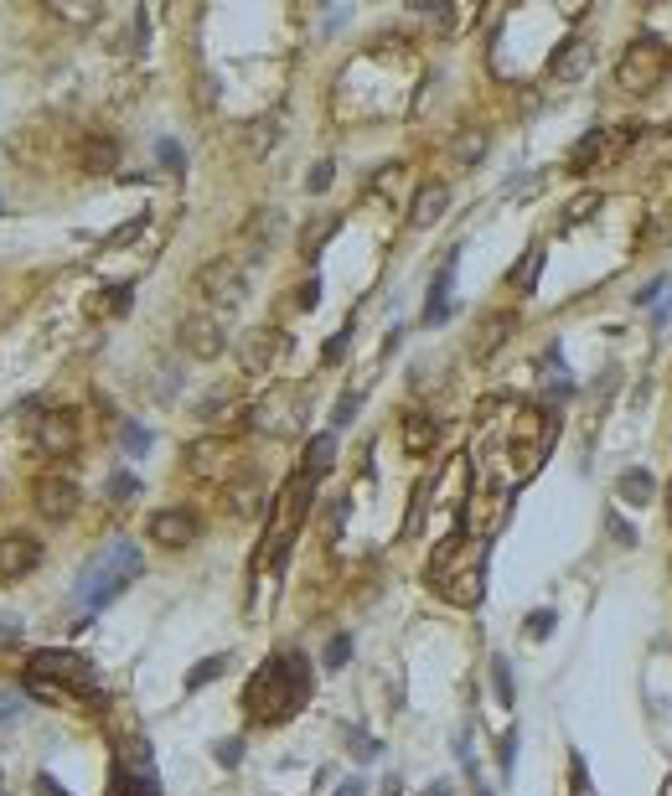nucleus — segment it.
Segmentation results:
<instances>
[{
    "label": "nucleus",
    "mask_w": 672,
    "mask_h": 796,
    "mask_svg": "<svg viewBox=\"0 0 672 796\" xmlns=\"http://www.w3.org/2000/svg\"><path fill=\"white\" fill-rule=\"evenodd\" d=\"M311 703V662L305 652H274L243 688V714L254 724H285Z\"/></svg>",
    "instance_id": "f257e3e1"
},
{
    "label": "nucleus",
    "mask_w": 672,
    "mask_h": 796,
    "mask_svg": "<svg viewBox=\"0 0 672 796\" xmlns=\"http://www.w3.org/2000/svg\"><path fill=\"white\" fill-rule=\"evenodd\" d=\"M26 693H37L42 703H68V698H99V672L88 657L78 652H57V647H42L26 657V672H21Z\"/></svg>",
    "instance_id": "f03ea898"
},
{
    "label": "nucleus",
    "mask_w": 672,
    "mask_h": 796,
    "mask_svg": "<svg viewBox=\"0 0 672 796\" xmlns=\"http://www.w3.org/2000/svg\"><path fill=\"white\" fill-rule=\"evenodd\" d=\"M140 569H145V559H140V548H135L130 538L109 543L104 554L83 569V579H78V600H83V610L94 616V610H104L114 595H125L130 579H140Z\"/></svg>",
    "instance_id": "7ed1b4c3"
},
{
    "label": "nucleus",
    "mask_w": 672,
    "mask_h": 796,
    "mask_svg": "<svg viewBox=\"0 0 672 796\" xmlns=\"http://www.w3.org/2000/svg\"><path fill=\"white\" fill-rule=\"evenodd\" d=\"M667 68H672V47L662 37H636L616 63V83L626 94H652L667 83Z\"/></svg>",
    "instance_id": "20e7f679"
},
{
    "label": "nucleus",
    "mask_w": 672,
    "mask_h": 796,
    "mask_svg": "<svg viewBox=\"0 0 672 796\" xmlns=\"http://www.w3.org/2000/svg\"><path fill=\"white\" fill-rule=\"evenodd\" d=\"M311 492H316V481L305 476V471L290 476V486L280 492V507H274V517H269V564H285L290 538L305 523V507H311Z\"/></svg>",
    "instance_id": "39448f33"
},
{
    "label": "nucleus",
    "mask_w": 672,
    "mask_h": 796,
    "mask_svg": "<svg viewBox=\"0 0 672 796\" xmlns=\"http://www.w3.org/2000/svg\"><path fill=\"white\" fill-rule=\"evenodd\" d=\"M192 290L202 295V300H212V305H238L243 295H249V274H243V264L238 259H207L197 274H192Z\"/></svg>",
    "instance_id": "423d86ee"
},
{
    "label": "nucleus",
    "mask_w": 672,
    "mask_h": 796,
    "mask_svg": "<svg viewBox=\"0 0 672 796\" xmlns=\"http://www.w3.org/2000/svg\"><path fill=\"white\" fill-rule=\"evenodd\" d=\"M554 430H559V419H554V414H538V409H533L523 424H517V440H512L517 466H523V471H538L543 450L554 445Z\"/></svg>",
    "instance_id": "0eeeda50"
},
{
    "label": "nucleus",
    "mask_w": 672,
    "mask_h": 796,
    "mask_svg": "<svg viewBox=\"0 0 672 796\" xmlns=\"http://www.w3.org/2000/svg\"><path fill=\"white\" fill-rule=\"evenodd\" d=\"M176 336H181V352H192L197 362L223 357V347H228V331H223L218 316H187L176 326Z\"/></svg>",
    "instance_id": "6e6552de"
},
{
    "label": "nucleus",
    "mask_w": 672,
    "mask_h": 796,
    "mask_svg": "<svg viewBox=\"0 0 672 796\" xmlns=\"http://www.w3.org/2000/svg\"><path fill=\"white\" fill-rule=\"evenodd\" d=\"M32 502H37V512L47 517V523H68V517L78 512V481H68V476H42V481L32 486Z\"/></svg>",
    "instance_id": "1a4fd4ad"
},
{
    "label": "nucleus",
    "mask_w": 672,
    "mask_h": 796,
    "mask_svg": "<svg viewBox=\"0 0 672 796\" xmlns=\"http://www.w3.org/2000/svg\"><path fill=\"white\" fill-rule=\"evenodd\" d=\"M285 347H290V342H285V336L274 331V326H254V331L238 342V362H243V373H269V367L285 357Z\"/></svg>",
    "instance_id": "9d476101"
},
{
    "label": "nucleus",
    "mask_w": 672,
    "mask_h": 796,
    "mask_svg": "<svg viewBox=\"0 0 672 796\" xmlns=\"http://www.w3.org/2000/svg\"><path fill=\"white\" fill-rule=\"evenodd\" d=\"M37 564H42V538H32V533L0 538V579H26Z\"/></svg>",
    "instance_id": "9b49d317"
},
{
    "label": "nucleus",
    "mask_w": 672,
    "mask_h": 796,
    "mask_svg": "<svg viewBox=\"0 0 672 796\" xmlns=\"http://www.w3.org/2000/svg\"><path fill=\"white\" fill-rule=\"evenodd\" d=\"M37 445L47 455H73L78 450V419H73V409L37 414Z\"/></svg>",
    "instance_id": "f8f14e48"
},
{
    "label": "nucleus",
    "mask_w": 672,
    "mask_h": 796,
    "mask_svg": "<svg viewBox=\"0 0 672 796\" xmlns=\"http://www.w3.org/2000/svg\"><path fill=\"white\" fill-rule=\"evenodd\" d=\"M145 533L156 538L161 548H187V543L197 538V517H192V512H181V507H161V512H150Z\"/></svg>",
    "instance_id": "ddd939ff"
},
{
    "label": "nucleus",
    "mask_w": 672,
    "mask_h": 796,
    "mask_svg": "<svg viewBox=\"0 0 672 796\" xmlns=\"http://www.w3.org/2000/svg\"><path fill=\"white\" fill-rule=\"evenodd\" d=\"M254 430L264 435H290L295 430V393H269L254 409Z\"/></svg>",
    "instance_id": "4468645a"
},
{
    "label": "nucleus",
    "mask_w": 672,
    "mask_h": 796,
    "mask_svg": "<svg viewBox=\"0 0 672 796\" xmlns=\"http://www.w3.org/2000/svg\"><path fill=\"white\" fill-rule=\"evenodd\" d=\"M450 207V187L445 181H430V187L414 192V207H409V228H435Z\"/></svg>",
    "instance_id": "2eb2a0df"
},
{
    "label": "nucleus",
    "mask_w": 672,
    "mask_h": 796,
    "mask_svg": "<svg viewBox=\"0 0 672 796\" xmlns=\"http://www.w3.org/2000/svg\"><path fill=\"white\" fill-rule=\"evenodd\" d=\"M399 440H404V455H430L435 445H440V424L430 419V414H404V424H399Z\"/></svg>",
    "instance_id": "dca6fc26"
},
{
    "label": "nucleus",
    "mask_w": 672,
    "mask_h": 796,
    "mask_svg": "<svg viewBox=\"0 0 672 796\" xmlns=\"http://www.w3.org/2000/svg\"><path fill=\"white\" fill-rule=\"evenodd\" d=\"M455 259L461 254H445V264H440V274H435V285H430V300H424V326H440L445 316H450V285H455Z\"/></svg>",
    "instance_id": "f3484780"
},
{
    "label": "nucleus",
    "mask_w": 672,
    "mask_h": 796,
    "mask_svg": "<svg viewBox=\"0 0 672 796\" xmlns=\"http://www.w3.org/2000/svg\"><path fill=\"white\" fill-rule=\"evenodd\" d=\"M435 590H440L450 605H481V595H486V569L471 564V569H461L455 579H440Z\"/></svg>",
    "instance_id": "a211bd4d"
},
{
    "label": "nucleus",
    "mask_w": 672,
    "mask_h": 796,
    "mask_svg": "<svg viewBox=\"0 0 672 796\" xmlns=\"http://www.w3.org/2000/svg\"><path fill=\"white\" fill-rule=\"evenodd\" d=\"M585 68H590V42H585V37H569V42H564L554 57H548V78H554V83H564V78H579Z\"/></svg>",
    "instance_id": "6ab92c4d"
},
{
    "label": "nucleus",
    "mask_w": 672,
    "mask_h": 796,
    "mask_svg": "<svg viewBox=\"0 0 672 796\" xmlns=\"http://www.w3.org/2000/svg\"><path fill=\"white\" fill-rule=\"evenodd\" d=\"M512 326H517V316L512 311H492V316H481V326H476V342H471V357H492L507 336H512Z\"/></svg>",
    "instance_id": "aec40b11"
},
{
    "label": "nucleus",
    "mask_w": 672,
    "mask_h": 796,
    "mask_svg": "<svg viewBox=\"0 0 672 796\" xmlns=\"http://www.w3.org/2000/svg\"><path fill=\"white\" fill-rule=\"evenodd\" d=\"M78 166L94 171V176L114 171V166H119V140H114V135H88L83 150H78Z\"/></svg>",
    "instance_id": "412c9836"
},
{
    "label": "nucleus",
    "mask_w": 672,
    "mask_h": 796,
    "mask_svg": "<svg viewBox=\"0 0 672 796\" xmlns=\"http://www.w3.org/2000/svg\"><path fill=\"white\" fill-rule=\"evenodd\" d=\"M616 492H621V502H626V507H652V497H657V481H652V471L631 466V471H621Z\"/></svg>",
    "instance_id": "4be33fe9"
},
{
    "label": "nucleus",
    "mask_w": 672,
    "mask_h": 796,
    "mask_svg": "<svg viewBox=\"0 0 672 796\" xmlns=\"http://www.w3.org/2000/svg\"><path fill=\"white\" fill-rule=\"evenodd\" d=\"M486 145H492V135H486V130H461V135L450 140V161L461 166V171H471V166H481Z\"/></svg>",
    "instance_id": "5701e85b"
},
{
    "label": "nucleus",
    "mask_w": 672,
    "mask_h": 796,
    "mask_svg": "<svg viewBox=\"0 0 672 796\" xmlns=\"http://www.w3.org/2000/svg\"><path fill=\"white\" fill-rule=\"evenodd\" d=\"M605 150H610V130H590L585 140H574V150H569V171H579V176L595 171V161L605 156Z\"/></svg>",
    "instance_id": "b1692460"
},
{
    "label": "nucleus",
    "mask_w": 672,
    "mask_h": 796,
    "mask_svg": "<svg viewBox=\"0 0 672 796\" xmlns=\"http://www.w3.org/2000/svg\"><path fill=\"white\" fill-rule=\"evenodd\" d=\"M187 461H192L197 476H218V471L228 466V440H202V445H192Z\"/></svg>",
    "instance_id": "393cba45"
},
{
    "label": "nucleus",
    "mask_w": 672,
    "mask_h": 796,
    "mask_svg": "<svg viewBox=\"0 0 672 796\" xmlns=\"http://www.w3.org/2000/svg\"><path fill=\"white\" fill-rule=\"evenodd\" d=\"M331 466H336V435H311V445H305V466H300V471L316 481V476H326Z\"/></svg>",
    "instance_id": "a878e982"
},
{
    "label": "nucleus",
    "mask_w": 672,
    "mask_h": 796,
    "mask_svg": "<svg viewBox=\"0 0 672 796\" xmlns=\"http://www.w3.org/2000/svg\"><path fill=\"white\" fill-rule=\"evenodd\" d=\"M259 507H264V481H259V476H243V481L233 486V512H238V517H254Z\"/></svg>",
    "instance_id": "bb28decb"
},
{
    "label": "nucleus",
    "mask_w": 672,
    "mask_h": 796,
    "mask_svg": "<svg viewBox=\"0 0 672 796\" xmlns=\"http://www.w3.org/2000/svg\"><path fill=\"white\" fill-rule=\"evenodd\" d=\"M130 311V285H109V295L88 300V316H125Z\"/></svg>",
    "instance_id": "cd10ccee"
},
{
    "label": "nucleus",
    "mask_w": 672,
    "mask_h": 796,
    "mask_svg": "<svg viewBox=\"0 0 672 796\" xmlns=\"http://www.w3.org/2000/svg\"><path fill=\"white\" fill-rule=\"evenodd\" d=\"M595 212H600V192H579V197L564 207V218H559V223H564V228H579V223H590Z\"/></svg>",
    "instance_id": "c85d7f7f"
},
{
    "label": "nucleus",
    "mask_w": 672,
    "mask_h": 796,
    "mask_svg": "<svg viewBox=\"0 0 672 796\" xmlns=\"http://www.w3.org/2000/svg\"><path fill=\"white\" fill-rule=\"evenodd\" d=\"M538 269H543V249H533L523 264H512V274H507V280H512V290H523V295H528V290L538 285Z\"/></svg>",
    "instance_id": "c756f323"
},
{
    "label": "nucleus",
    "mask_w": 672,
    "mask_h": 796,
    "mask_svg": "<svg viewBox=\"0 0 672 796\" xmlns=\"http://www.w3.org/2000/svg\"><path fill=\"white\" fill-rule=\"evenodd\" d=\"M228 662H233V657H207V662H197V667L187 672V693L207 688L212 678H223V672H228Z\"/></svg>",
    "instance_id": "7c9ffc66"
},
{
    "label": "nucleus",
    "mask_w": 672,
    "mask_h": 796,
    "mask_svg": "<svg viewBox=\"0 0 672 796\" xmlns=\"http://www.w3.org/2000/svg\"><path fill=\"white\" fill-rule=\"evenodd\" d=\"M119 445H125V455H145L150 450V430H145V424H135V419H125V424H119Z\"/></svg>",
    "instance_id": "2f4dec72"
},
{
    "label": "nucleus",
    "mask_w": 672,
    "mask_h": 796,
    "mask_svg": "<svg viewBox=\"0 0 672 796\" xmlns=\"http://www.w3.org/2000/svg\"><path fill=\"white\" fill-rule=\"evenodd\" d=\"M228 409H233V393H223V388H218V393H207L202 404H197V419H202V424H218Z\"/></svg>",
    "instance_id": "473e14b6"
},
{
    "label": "nucleus",
    "mask_w": 672,
    "mask_h": 796,
    "mask_svg": "<svg viewBox=\"0 0 672 796\" xmlns=\"http://www.w3.org/2000/svg\"><path fill=\"white\" fill-rule=\"evenodd\" d=\"M274 135H280L274 119H254V125H249V156H264V150L274 145Z\"/></svg>",
    "instance_id": "72a5a7b5"
},
{
    "label": "nucleus",
    "mask_w": 672,
    "mask_h": 796,
    "mask_svg": "<svg viewBox=\"0 0 672 796\" xmlns=\"http://www.w3.org/2000/svg\"><path fill=\"white\" fill-rule=\"evenodd\" d=\"M492 688H497V703H507V709H512L517 688H512V672H507V662H502V657H492Z\"/></svg>",
    "instance_id": "f704fd0d"
},
{
    "label": "nucleus",
    "mask_w": 672,
    "mask_h": 796,
    "mask_svg": "<svg viewBox=\"0 0 672 796\" xmlns=\"http://www.w3.org/2000/svg\"><path fill=\"white\" fill-rule=\"evenodd\" d=\"M104 492H109V502H130V497L140 492V481H135L130 471H114V476H109V486H104Z\"/></svg>",
    "instance_id": "c9c22d12"
},
{
    "label": "nucleus",
    "mask_w": 672,
    "mask_h": 796,
    "mask_svg": "<svg viewBox=\"0 0 672 796\" xmlns=\"http://www.w3.org/2000/svg\"><path fill=\"white\" fill-rule=\"evenodd\" d=\"M347 347H352V326H342V331H336L331 342L321 347V362H326V367H331V362H342V357H347Z\"/></svg>",
    "instance_id": "e433bc0d"
},
{
    "label": "nucleus",
    "mask_w": 672,
    "mask_h": 796,
    "mask_svg": "<svg viewBox=\"0 0 672 796\" xmlns=\"http://www.w3.org/2000/svg\"><path fill=\"white\" fill-rule=\"evenodd\" d=\"M52 16H63V21H94V16H104V6H68V0H52Z\"/></svg>",
    "instance_id": "4c0bfd02"
},
{
    "label": "nucleus",
    "mask_w": 672,
    "mask_h": 796,
    "mask_svg": "<svg viewBox=\"0 0 672 796\" xmlns=\"http://www.w3.org/2000/svg\"><path fill=\"white\" fill-rule=\"evenodd\" d=\"M357 409H362V393H342V398H336V414H331V424L342 430V424H352V419H357Z\"/></svg>",
    "instance_id": "58836bf2"
},
{
    "label": "nucleus",
    "mask_w": 672,
    "mask_h": 796,
    "mask_svg": "<svg viewBox=\"0 0 672 796\" xmlns=\"http://www.w3.org/2000/svg\"><path fill=\"white\" fill-rule=\"evenodd\" d=\"M347 657H352V636H331V641H326V667H331V672L347 667Z\"/></svg>",
    "instance_id": "ea45409f"
},
{
    "label": "nucleus",
    "mask_w": 672,
    "mask_h": 796,
    "mask_svg": "<svg viewBox=\"0 0 672 796\" xmlns=\"http://www.w3.org/2000/svg\"><path fill=\"white\" fill-rule=\"evenodd\" d=\"M212 760H218V765H228V771H233V765L243 760V740H218V745H212Z\"/></svg>",
    "instance_id": "a19ab883"
},
{
    "label": "nucleus",
    "mask_w": 672,
    "mask_h": 796,
    "mask_svg": "<svg viewBox=\"0 0 672 796\" xmlns=\"http://www.w3.org/2000/svg\"><path fill=\"white\" fill-rule=\"evenodd\" d=\"M156 156H161V166H166V171H181V166H187V156H181V145H176V140H156Z\"/></svg>",
    "instance_id": "79ce46f5"
},
{
    "label": "nucleus",
    "mask_w": 672,
    "mask_h": 796,
    "mask_svg": "<svg viewBox=\"0 0 672 796\" xmlns=\"http://www.w3.org/2000/svg\"><path fill=\"white\" fill-rule=\"evenodd\" d=\"M548 631H554V610H533V616H528V636L543 641Z\"/></svg>",
    "instance_id": "37998d69"
},
{
    "label": "nucleus",
    "mask_w": 672,
    "mask_h": 796,
    "mask_svg": "<svg viewBox=\"0 0 672 796\" xmlns=\"http://www.w3.org/2000/svg\"><path fill=\"white\" fill-rule=\"evenodd\" d=\"M347 740H352V755H357V760H378V740H368V734H357V729L347 734Z\"/></svg>",
    "instance_id": "c03bdc74"
},
{
    "label": "nucleus",
    "mask_w": 672,
    "mask_h": 796,
    "mask_svg": "<svg viewBox=\"0 0 672 796\" xmlns=\"http://www.w3.org/2000/svg\"><path fill=\"white\" fill-rule=\"evenodd\" d=\"M331 228H336V223H311V233H305V249H300V254H316L321 243L331 238Z\"/></svg>",
    "instance_id": "a18cd8bd"
},
{
    "label": "nucleus",
    "mask_w": 672,
    "mask_h": 796,
    "mask_svg": "<svg viewBox=\"0 0 672 796\" xmlns=\"http://www.w3.org/2000/svg\"><path fill=\"white\" fill-rule=\"evenodd\" d=\"M316 300H321V280H305L300 295H295V305H300V311H316Z\"/></svg>",
    "instance_id": "49530a36"
},
{
    "label": "nucleus",
    "mask_w": 672,
    "mask_h": 796,
    "mask_svg": "<svg viewBox=\"0 0 672 796\" xmlns=\"http://www.w3.org/2000/svg\"><path fill=\"white\" fill-rule=\"evenodd\" d=\"M331 187V161H321L311 176H305V192H326Z\"/></svg>",
    "instance_id": "de8ad7c7"
},
{
    "label": "nucleus",
    "mask_w": 672,
    "mask_h": 796,
    "mask_svg": "<svg viewBox=\"0 0 672 796\" xmlns=\"http://www.w3.org/2000/svg\"><path fill=\"white\" fill-rule=\"evenodd\" d=\"M16 641H21V621L0 616V647H16Z\"/></svg>",
    "instance_id": "09e8293b"
},
{
    "label": "nucleus",
    "mask_w": 672,
    "mask_h": 796,
    "mask_svg": "<svg viewBox=\"0 0 672 796\" xmlns=\"http://www.w3.org/2000/svg\"><path fill=\"white\" fill-rule=\"evenodd\" d=\"M605 523H610V533H616V543H626V548L636 543V533H631V528L621 523V517H616V512H610V517H605Z\"/></svg>",
    "instance_id": "8fccbe9b"
},
{
    "label": "nucleus",
    "mask_w": 672,
    "mask_h": 796,
    "mask_svg": "<svg viewBox=\"0 0 672 796\" xmlns=\"http://www.w3.org/2000/svg\"><path fill=\"white\" fill-rule=\"evenodd\" d=\"M37 796H68V791H63V786H57V781L42 771V776H37Z\"/></svg>",
    "instance_id": "3c124183"
},
{
    "label": "nucleus",
    "mask_w": 672,
    "mask_h": 796,
    "mask_svg": "<svg viewBox=\"0 0 672 796\" xmlns=\"http://www.w3.org/2000/svg\"><path fill=\"white\" fill-rule=\"evenodd\" d=\"M512 755H517V734H502V771H512Z\"/></svg>",
    "instance_id": "603ef678"
},
{
    "label": "nucleus",
    "mask_w": 672,
    "mask_h": 796,
    "mask_svg": "<svg viewBox=\"0 0 672 796\" xmlns=\"http://www.w3.org/2000/svg\"><path fill=\"white\" fill-rule=\"evenodd\" d=\"M383 796H404V781H399V776H388V781H383Z\"/></svg>",
    "instance_id": "864d4df0"
},
{
    "label": "nucleus",
    "mask_w": 672,
    "mask_h": 796,
    "mask_svg": "<svg viewBox=\"0 0 672 796\" xmlns=\"http://www.w3.org/2000/svg\"><path fill=\"white\" fill-rule=\"evenodd\" d=\"M424 796H450V786H445V781H435V786H430V791H424Z\"/></svg>",
    "instance_id": "5fc2aeb1"
},
{
    "label": "nucleus",
    "mask_w": 672,
    "mask_h": 796,
    "mask_svg": "<svg viewBox=\"0 0 672 796\" xmlns=\"http://www.w3.org/2000/svg\"><path fill=\"white\" fill-rule=\"evenodd\" d=\"M667 523H672V486H667Z\"/></svg>",
    "instance_id": "6e6d98bb"
},
{
    "label": "nucleus",
    "mask_w": 672,
    "mask_h": 796,
    "mask_svg": "<svg viewBox=\"0 0 672 796\" xmlns=\"http://www.w3.org/2000/svg\"><path fill=\"white\" fill-rule=\"evenodd\" d=\"M0 212H6V207H0Z\"/></svg>",
    "instance_id": "4d7b16f0"
}]
</instances>
